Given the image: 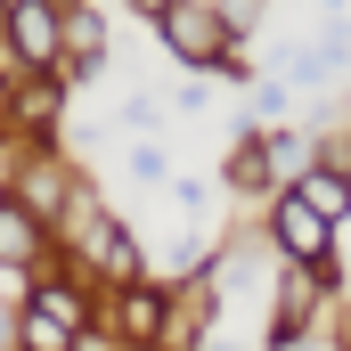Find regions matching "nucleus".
I'll return each instance as SVG.
<instances>
[{
	"label": "nucleus",
	"mask_w": 351,
	"mask_h": 351,
	"mask_svg": "<svg viewBox=\"0 0 351 351\" xmlns=\"http://www.w3.org/2000/svg\"><path fill=\"white\" fill-rule=\"evenodd\" d=\"M156 16V41L188 58V66H213V74H237V8H213V0H172V8H147Z\"/></svg>",
	"instance_id": "f257e3e1"
},
{
	"label": "nucleus",
	"mask_w": 351,
	"mask_h": 351,
	"mask_svg": "<svg viewBox=\"0 0 351 351\" xmlns=\"http://www.w3.org/2000/svg\"><path fill=\"white\" fill-rule=\"evenodd\" d=\"M269 245L286 254V269H311L335 254V221H319L294 188H278V204H269Z\"/></svg>",
	"instance_id": "f03ea898"
},
{
	"label": "nucleus",
	"mask_w": 351,
	"mask_h": 351,
	"mask_svg": "<svg viewBox=\"0 0 351 351\" xmlns=\"http://www.w3.org/2000/svg\"><path fill=\"white\" fill-rule=\"evenodd\" d=\"M0 25H8V41H16V58L33 66V74H58V41H66V8H33V0H16V8H0Z\"/></svg>",
	"instance_id": "7ed1b4c3"
},
{
	"label": "nucleus",
	"mask_w": 351,
	"mask_h": 351,
	"mask_svg": "<svg viewBox=\"0 0 351 351\" xmlns=\"http://www.w3.org/2000/svg\"><path fill=\"white\" fill-rule=\"evenodd\" d=\"M90 237V262H98V278H114V286H139V245H131V229H123V221H90L82 229Z\"/></svg>",
	"instance_id": "20e7f679"
},
{
	"label": "nucleus",
	"mask_w": 351,
	"mask_h": 351,
	"mask_svg": "<svg viewBox=\"0 0 351 351\" xmlns=\"http://www.w3.org/2000/svg\"><path fill=\"white\" fill-rule=\"evenodd\" d=\"M58 114H66V82H58V74H33L25 90H8V114H0V123H16V131H49Z\"/></svg>",
	"instance_id": "39448f33"
},
{
	"label": "nucleus",
	"mask_w": 351,
	"mask_h": 351,
	"mask_svg": "<svg viewBox=\"0 0 351 351\" xmlns=\"http://www.w3.org/2000/svg\"><path fill=\"white\" fill-rule=\"evenodd\" d=\"M33 254H49V229L0 196V262H33Z\"/></svg>",
	"instance_id": "423d86ee"
},
{
	"label": "nucleus",
	"mask_w": 351,
	"mask_h": 351,
	"mask_svg": "<svg viewBox=\"0 0 351 351\" xmlns=\"http://www.w3.org/2000/svg\"><path fill=\"white\" fill-rule=\"evenodd\" d=\"M123 327H131V335H164V327H172L164 286H147V278H139V286H123Z\"/></svg>",
	"instance_id": "0eeeda50"
},
{
	"label": "nucleus",
	"mask_w": 351,
	"mask_h": 351,
	"mask_svg": "<svg viewBox=\"0 0 351 351\" xmlns=\"http://www.w3.org/2000/svg\"><path fill=\"white\" fill-rule=\"evenodd\" d=\"M221 180H229V188H245V196H254V188H269V156H262V139H254V131H245V139L229 147Z\"/></svg>",
	"instance_id": "6e6552de"
},
{
	"label": "nucleus",
	"mask_w": 351,
	"mask_h": 351,
	"mask_svg": "<svg viewBox=\"0 0 351 351\" xmlns=\"http://www.w3.org/2000/svg\"><path fill=\"white\" fill-rule=\"evenodd\" d=\"M131 180H147V188H164V180H172V156H164L156 139H139V147H131Z\"/></svg>",
	"instance_id": "1a4fd4ad"
},
{
	"label": "nucleus",
	"mask_w": 351,
	"mask_h": 351,
	"mask_svg": "<svg viewBox=\"0 0 351 351\" xmlns=\"http://www.w3.org/2000/svg\"><path fill=\"white\" fill-rule=\"evenodd\" d=\"M0 114H8V90H0Z\"/></svg>",
	"instance_id": "9d476101"
}]
</instances>
